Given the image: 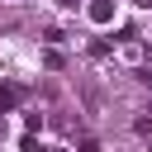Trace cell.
Here are the masks:
<instances>
[{"mask_svg":"<svg viewBox=\"0 0 152 152\" xmlns=\"http://www.w3.org/2000/svg\"><path fill=\"white\" fill-rule=\"evenodd\" d=\"M133 5H142V10H152V0H133Z\"/></svg>","mask_w":152,"mask_h":152,"instance_id":"cell-3","label":"cell"},{"mask_svg":"<svg viewBox=\"0 0 152 152\" xmlns=\"http://www.w3.org/2000/svg\"><path fill=\"white\" fill-rule=\"evenodd\" d=\"M90 24H114V0H90Z\"/></svg>","mask_w":152,"mask_h":152,"instance_id":"cell-2","label":"cell"},{"mask_svg":"<svg viewBox=\"0 0 152 152\" xmlns=\"http://www.w3.org/2000/svg\"><path fill=\"white\" fill-rule=\"evenodd\" d=\"M57 5H76V0H57Z\"/></svg>","mask_w":152,"mask_h":152,"instance_id":"cell-4","label":"cell"},{"mask_svg":"<svg viewBox=\"0 0 152 152\" xmlns=\"http://www.w3.org/2000/svg\"><path fill=\"white\" fill-rule=\"evenodd\" d=\"M24 95H28L24 86H10V81H5V86H0V114H10V109H19V100H24Z\"/></svg>","mask_w":152,"mask_h":152,"instance_id":"cell-1","label":"cell"}]
</instances>
